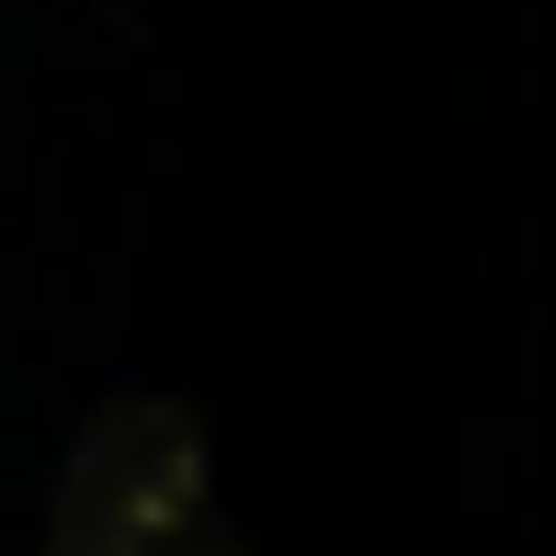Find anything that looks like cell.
<instances>
[{"label": "cell", "instance_id": "obj_1", "mask_svg": "<svg viewBox=\"0 0 556 556\" xmlns=\"http://www.w3.org/2000/svg\"><path fill=\"white\" fill-rule=\"evenodd\" d=\"M205 511V432L170 397H125L80 432L46 511V556H170Z\"/></svg>", "mask_w": 556, "mask_h": 556}, {"label": "cell", "instance_id": "obj_2", "mask_svg": "<svg viewBox=\"0 0 556 556\" xmlns=\"http://www.w3.org/2000/svg\"><path fill=\"white\" fill-rule=\"evenodd\" d=\"M170 556H239V545H227V534H205V545H170Z\"/></svg>", "mask_w": 556, "mask_h": 556}]
</instances>
